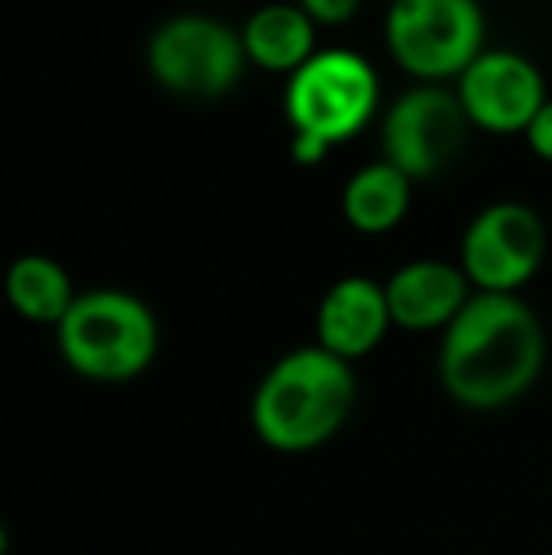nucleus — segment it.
<instances>
[{
	"instance_id": "obj_1",
	"label": "nucleus",
	"mask_w": 552,
	"mask_h": 555,
	"mask_svg": "<svg viewBox=\"0 0 552 555\" xmlns=\"http://www.w3.org/2000/svg\"><path fill=\"white\" fill-rule=\"evenodd\" d=\"M541 366L545 330L518 295H473L442 336L439 378L465 409L492 412L518 401Z\"/></svg>"
},
{
	"instance_id": "obj_2",
	"label": "nucleus",
	"mask_w": 552,
	"mask_h": 555,
	"mask_svg": "<svg viewBox=\"0 0 552 555\" xmlns=\"http://www.w3.org/2000/svg\"><path fill=\"white\" fill-rule=\"evenodd\" d=\"M356 401L352 366L325 348L284 356L254 397V431L273 450H314L341 431Z\"/></svg>"
},
{
	"instance_id": "obj_3",
	"label": "nucleus",
	"mask_w": 552,
	"mask_h": 555,
	"mask_svg": "<svg viewBox=\"0 0 552 555\" xmlns=\"http://www.w3.org/2000/svg\"><path fill=\"white\" fill-rule=\"evenodd\" d=\"M378 106V76L352 50H318L287 76L284 114L292 125V159L314 167L333 144L356 137Z\"/></svg>"
},
{
	"instance_id": "obj_4",
	"label": "nucleus",
	"mask_w": 552,
	"mask_h": 555,
	"mask_svg": "<svg viewBox=\"0 0 552 555\" xmlns=\"http://www.w3.org/2000/svg\"><path fill=\"white\" fill-rule=\"evenodd\" d=\"M57 333L68 366L95 382L137 378L152 363L155 340H159L152 310L126 292L76 295Z\"/></svg>"
},
{
	"instance_id": "obj_5",
	"label": "nucleus",
	"mask_w": 552,
	"mask_h": 555,
	"mask_svg": "<svg viewBox=\"0 0 552 555\" xmlns=\"http://www.w3.org/2000/svg\"><path fill=\"white\" fill-rule=\"evenodd\" d=\"M246 65L243 30L213 15H175L147 38V73L170 95L220 99L239 88Z\"/></svg>"
},
{
	"instance_id": "obj_6",
	"label": "nucleus",
	"mask_w": 552,
	"mask_h": 555,
	"mask_svg": "<svg viewBox=\"0 0 552 555\" xmlns=\"http://www.w3.org/2000/svg\"><path fill=\"white\" fill-rule=\"evenodd\" d=\"M386 46L416 80L462 76L485 53V8L480 0H394Z\"/></svg>"
},
{
	"instance_id": "obj_7",
	"label": "nucleus",
	"mask_w": 552,
	"mask_h": 555,
	"mask_svg": "<svg viewBox=\"0 0 552 555\" xmlns=\"http://www.w3.org/2000/svg\"><path fill=\"white\" fill-rule=\"evenodd\" d=\"M549 234L530 205L500 201L470 223L462 238V272L492 295H515L545 261Z\"/></svg>"
},
{
	"instance_id": "obj_8",
	"label": "nucleus",
	"mask_w": 552,
	"mask_h": 555,
	"mask_svg": "<svg viewBox=\"0 0 552 555\" xmlns=\"http://www.w3.org/2000/svg\"><path fill=\"white\" fill-rule=\"evenodd\" d=\"M470 117L454 91L435 83L413 88L386 111L383 121V159L394 163L406 178H435L462 152Z\"/></svg>"
},
{
	"instance_id": "obj_9",
	"label": "nucleus",
	"mask_w": 552,
	"mask_h": 555,
	"mask_svg": "<svg viewBox=\"0 0 552 555\" xmlns=\"http://www.w3.org/2000/svg\"><path fill=\"white\" fill-rule=\"evenodd\" d=\"M454 95L470 125L488 132H526L549 103L538 65L515 50H485L458 76Z\"/></svg>"
},
{
	"instance_id": "obj_10",
	"label": "nucleus",
	"mask_w": 552,
	"mask_h": 555,
	"mask_svg": "<svg viewBox=\"0 0 552 555\" xmlns=\"http://www.w3.org/2000/svg\"><path fill=\"white\" fill-rule=\"evenodd\" d=\"M390 302L386 284L363 276H348L325 292L318 307V348L333 351L337 359H356L378 348V340L390 330Z\"/></svg>"
},
{
	"instance_id": "obj_11",
	"label": "nucleus",
	"mask_w": 552,
	"mask_h": 555,
	"mask_svg": "<svg viewBox=\"0 0 552 555\" xmlns=\"http://www.w3.org/2000/svg\"><path fill=\"white\" fill-rule=\"evenodd\" d=\"M390 318L401 330H439L450 325L470 302V276L447 261H413L386 284Z\"/></svg>"
},
{
	"instance_id": "obj_12",
	"label": "nucleus",
	"mask_w": 552,
	"mask_h": 555,
	"mask_svg": "<svg viewBox=\"0 0 552 555\" xmlns=\"http://www.w3.org/2000/svg\"><path fill=\"white\" fill-rule=\"evenodd\" d=\"M243 46L251 65L295 76L318 53L314 20L299 4H266L243 23Z\"/></svg>"
},
{
	"instance_id": "obj_13",
	"label": "nucleus",
	"mask_w": 552,
	"mask_h": 555,
	"mask_svg": "<svg viewBox=\"0 0 552 555\" xmlns=\"http://www.w3.org/2000/svg\"><path fill=\"white\" fill-rule=\"evenodd\" d=\"M409 197H413V178H406L394 163L383 159L348 178L341 208H345V220L356 231L383 234L406 220Z\"/></svg>"
},
{
	"instance_id": "obj_14",
	"label": "nucleus",
	"mask_w": 552,
	"mask_h": 555,
	"mask_svg": "<svg viewBox=\"0 0 552 555\" xmlns=\"http://www.w3.org/2000/svg\"><path fill=\"white\" fill-rule=\"evenodd\" d=\"M8 299L23 318L42 325H61L73 310V280L53 257L27 254L8 269Z\"/></svg>"
},
{
	"instance_id": "obj_15",
	"label": "nucleus",
	"mask_w": 552,
	"mask_h": 555,
	"mask_svg": "<svg viewBox=\"0 0 552 555\" xmlns=\"http://www.w3.org/2000/svg\"><path fill=\"white\" fill-rule=\"evenodd\" d=\"M363 0H299V8L310 15L314 23H330V27H341L348 23L356 12H360Z\"/></svg>"
},
{
	"instance_id": "obj_16",
	"label": "nucleus",
	"mask_w": 552,
	"mask_h": 555,
	"mask_svg": "<svg viewBox=\"0 0 552 555\" xmlns=\"http://www.w3.org/2000/svg\"><path fill=\"white\" fill-rule=\"evenodd\" d=\"M526 144H530V152L538 155V159L552 163V99L541 106V114L534 117V125L526 129Z\"/></svg>"
}]
</instances>
